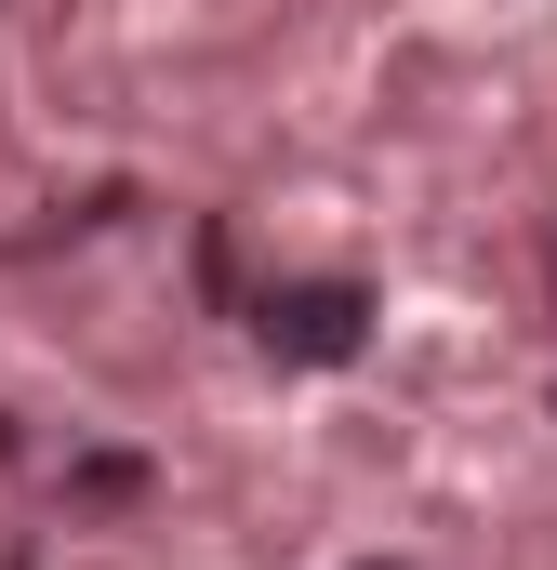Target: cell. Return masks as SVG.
<instances>
[{
  "instance_id": "obj_2",
  "label": "cell",
  "mask_w": 557,
  "mask_h": 570,
  "mask_svg": "<svg viewBox=\"0 0 557 570\" xmlns=\"http://www.w3.org/2000/svg\"><path fill=\"white\" fill-rule=\"evenodd\" d=\"M372 570H385V558H372Z\"/></svg>"
},
{
  "instance_id": "obj_1",
  "label": "cell",
  "mask_w": 557,
  "mask_h": 570,
  "mask_svg": "<svg viewBox=\"0 0 557 570\" xmlns=\"http://www.w3.org/2000/svg\"><path fill=\"white\" fill-rule=\"evenodd\" d=\"M359 318H372V305H359L345 279H305V292L266 305V345L278 358H359Z\"/></svg>"
}]
</instances>
